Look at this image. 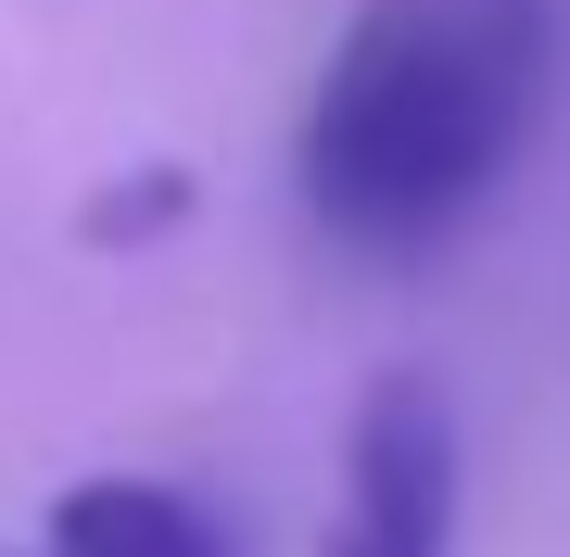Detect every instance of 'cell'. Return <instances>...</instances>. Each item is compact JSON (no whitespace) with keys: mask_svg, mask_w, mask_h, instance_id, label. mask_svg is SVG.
<instances>
[{"mask_svg":"<svg viewBox=\"0 0 570 557\" xmlns=\"http://www.w3.org/2000/svg\"><path fill=\"white\" fill-rule=\"evenodd\" d=\"M51 557H216V533L165 481H77L51 507Z\"/></svg>","mask_w":570,"mask_h":557,"instance_id":"3","label":"cell"},{"mask_svg":"<svg viewBox=\"0 0 570 557\" xmlns=\"http://www.w3.org/2000/svg\"><path fill=\"white\" fill-rule=\"evenodd\" d=\"M546 102V0H355L305 102V203L355 253H431L520 166Z\"/></svg>","mask_w":570,"mask_h":557,"instance_id":"1","label":"cell"},{"mask_svg":"<svg viewBox=\"0 0 570 557\" xmlns=\"http://www.w3.org/2000/svg\"><path fill=\"white\" fill-rule=\"evenodd\" d=\"M330 557H456V406L431 380H381L355 406Z\"/></svg>","mask_w":570,"mask_h":557,"instance_id":"2","label":"cell"}]
</instances>
